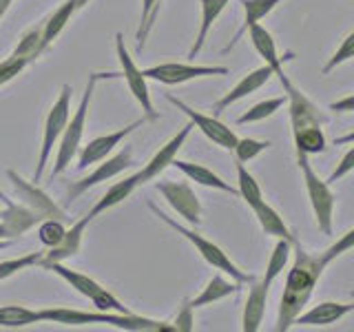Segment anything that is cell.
Segmentation results:
<instances>
[{
	"label": "cell",
	"mask_w": 354,
	"mask_h": 332,
	"mask_svg": "<svg viewBox=\"0 0 354 332\" xmlns=\"http://www.w3.org/2000/svg\"><path fill=\"white\" fill-rule=\"evenodd\" d=\"M115 51H118V60H120V66H122V77L127 80L131 95L136 98V102L142 107L144 116L149 118V122L158 120L160 113L153 109V98H151V89L147 84V77H144V73L136 64V60L131 58V53H129L127 44H124V36H122V33H115Z\"/></svg>",
	"instance_id": "obj_9"
},
{
	"label": "cell",
	"mask_w": 354,
	"mask_h": 332,
	"mask_svg": "<svg viewBox=\"0 0 354 332\" xmlns=\"http://www.w3.org/2000/svg\"><path fill=\"white\" fill-rule=\"evenodd\" d=\"M352 299H354V293H352Z\"/></svg>",
	"instance_id": "obj_52"
},
{
	"label": "cell",
	"mask_w": 354,
	"mask_h": 332,
	"mask_svg": "<svg viewBox=\"0 0 354 332\" xmlns=\"http://www.w3.org/2000/svg\"><path fill=\"white\" fill-rule=\"evenodd\" d=\"M252 213H254V217H257L259 226H261V230H263V235L274 237V239L295 241V235L290 232V228L286 226L283 217H281L279 213H277V210H274L268 202H266V199L252 208Z\"/></svg>",
	"instance_id": "obj_26"
},
{
	"label": "cell",
	"mask_w": 354,
	"mask_h": 332,
	"mask_svg": "<svg viewBox=\"0 0 354 332\" xmlns=\"http://www.w3.org/2000/svg\"><path fill=\"white\" fill-rule=\"evenodd\" d=\"M40 310H42V319L51 321V324H64V326L104 324L129 332H173V324H169V321H158L133 313H104V310L88 313V310H75V308H40Z\"/></svg>",
	"instance_id": "obj_3"
},
{
	"label": "cell",
	"mask_w": 354,
	"mask_h": 332,
	"mask_svg": "<svg viewBox=\"0 0 354 332\" xmlns=\"http://www.w3.org/2000/svg\"><path fill=\"white\" fill-rule=\"evenodd\" d=\"M75 3H77V9H82V7L88 3V0H75Z\"/></svg>",
	"instance_id": "obj_50"
},
{
	"label": "cell",
	"mask_w": 354,
	"mask_h": 332,
	"mask_svg": "<svg viewBox=\"0 0 354 332\" xmlns=\"http://www.w3.org/2000/svg\"><path fill=\"white\" fill-rule=\"evenodd\" d=\"M272 75H274V73H272V69H270L268 64H263V66H259V69H254V71L246 73L235 86L230 89L228 93H224V95H221V98L217 100V102L213 104V113H215V116L224 113V111H226L230 104H235V102H239V100L248 98L250 93L259 91V89H261L263 84H268V80H270Z\"/></svg>",
	"instance_id": "obj_17"
},
{
	"label": "cell",
	"mask_w": 354,
	"mask_h": 332,
	"mask_svg": "<svg viewBox=\"0 0 354 332\" xmlns=\"http://www.w3.org/2000/svg\"><path fill=\"white\" fill-rule=\"evenodd\" d=\"M0 215H3V210H0Z\"/></svg>",
	"instance_id": "obj_51"
},
{
	"label": "cell",
	"mask_w": 354,
	"mask_h": 332,
	"mask_svg": "<svg viewBox=\"0 0 354 332\" xmlns=\"http://www.w3.org/2000/svg\"><path fill=\"white\" fill-rule=\"evenodd\" d=\"M354 58V31H350L346 38H343V42L339 44V49L332 53V58L324 64V69H321V73L328 75L330 71H335L337 66L346 64Z\"/></svg>",
	"instance_id": "obj_38"
},
{
	"label": "cell",
	"mask_w": 354,
	"mask_h": 332,
	"mask_svg": "<svg viewBox=\"0 0 354 332\" xmlns=\"http://www.w3.org/2000/svg\"><path fill=\"white\" fill-rule=\"evenodd\" d=\"M77 11V3L75 0H64V3L53 11V14L42 22V51L49 47V44L60 36L64 31V27L69 25L71 16Z\"/></svg>",
	"instance_id": "obj_28"
},
{
	"label": "cell",
	"mask_w": 354,
	"mask_h": 332,
	"mask_svg": "<svg viewBox=\"0 0 354 332\" xmlns=\"http://www.w3.org/2000/svg\"><path fill=\"white\" fill-rule=\"evenodd\" d=\"M40 40H42V25L25 31V33H22L20 42H18L16 51H14V55H18V58L27 60L31 64L42 53V42Z\"/></svg>",
	"instance_id": "obj_35"
},
{
	"label": "cell",
	"mask_w": 354,
	"mask_h": 332,
	"mask_svg": "<svg viewBox=\"0 0 354 332\" xmlns=\"http://www.w3.org/2000/svg\"><path fill=\"white\" fill-rule=\"evenodd\" d=\"M173 166L177 171H182L188 180L195 182V184H202L206 188H215V191H224V193H230V195H239L235 186H230L228 182H224L215 171H210L208 166H204V164L186 162V160H177L175 158Z\"/></svg>",
	"instance_id": "obj_22"
},
{
	"label": "cell",
	"mask_w": 354,
	"mask_h": 332,
	"mask_svg": "<svg viewBox=\"0 0 354 332\" xmlns=\"http://www.w3.org/2000/svg\"><path fill=\"white\" fill-rule=\"evenodd\" d=\"M7 177L11 180V184L16 186V193L22 199V204L27 208H31L33 213H38L42 219H66V215L62 213V208L53 202V199L42 191V188L36 186V182H27L25 177H20L16 171H7Z\"/></svg>",
	"instance_id": "obj_16"
},
{
	"label": "cell",
	"mask_w": 354,
	"mask_h": 332,
	"mask_svg": "<svg viewBox=\"0 0 354 332\" xmlns=\"http://www.w3.org/2000/svg\"><path fill=\"white\" fill-rule=\"evenodd\" d=\"M44 270H49L53 275H58L60 279H64L69 284L75 293H80L82 297H86L97 310H104V313H131V310L120 302L115 295H111L104 286H100L93 277H88L80 270H73L69 266H64V261H49L42 264Z\"/></svg>",
	"instance_id": "obj_6"
},
{
	"label": "cell",
	"mask_w": 354,
	"mask_h": 332,
	"mask_svg": "<svg viewBox=\"0 0 354 332\" xmlns=\"http://www.w3.org/2000/svg\"><path fill=\"white\" fill-rule=\"evenodd\" d=\"M228 3L230 0H199V5H202V20H199V29H197L193 47L188 51V58H197V53L204 49L210 29H213L215 20L221 16V11L228 7Z\"/></svg>",
	"instance_id": "obj_24"
},
{
	"label": "cell",
	"mask_w": 354,
	"mask_h": 332,
	"mask_svg": "<svg viewBox=\"0 0 354 332\" xmlns=\"http://www.w3.org/2000/svg\"><path fill=\"white\" fill-rule=\"evenodd\" d=\"M166 98V102H171L173 107H177L182 111V113L193 122V127L195 129H199L204 133V136L213 142V144H217V147H221V149H226V151H232L235 149V144H237V133L232 131V129H228L224 122H219L215 116H206V113H199V111H195L193 107H188L186 102H182L180 98H175V95H171V93H166L164 95Z\"/></svg>",
	"instance_id": "obj_12"
},
{
	"label": "cell",
	"mask_w": 354,
	"mask_h": 332,
	"mask_svg": "<svg viewBox=\"0 0 354 332\" xmlns=\"http://www.w3.org/2000/svg\"><path fill=\"white\" fill-rule=\"evenodd\" d=\"M42 310L27 306H0V328H25L42 324Z\"/></svg>",
	"instance_id": "obj_30"
},
{
	"label": "cell",
	"mask_w": 354,
	"mask_h": 332,
	"mask_svg": "<svg viewBox=\"0 0 354 332\" xmlns=\"http://www.w3.org/2000/svg\"><path fill=\"white\" fill-rule=\"evenodd\" d=\"M279 82L286 91V102H288V113H290V127H292V140H295V151L297 155H319L326 153L328 140L324 133L326 116L319 113V109L310 100L301 89H297L292 80L288 77H279Z\"/></svg>",
	"instance_id": "obj_2"
},
{
	"label": "cell",
	"mask_w": 354,
	"mask_h": 332,
	"mask_svg": "<svg viewBox=\"0 0 354 332\" xmlns=\"http://www.w3.org/2000/svg\"><path fill=\"white\" fill-rule=\"evenodd\" d=\"M27 66H29L27 60H22V58H18V55L11 53L7 60L0 62V86L7 84V82H11L16 75H20L22 71H25Z\"/></svg>",
	"instance_id": "obj_41"
},
{
	"label": "cell",
	"mask_w": 354,
	"mask_h": 332,
	"mask_svg": "<svg viewBox=\"0 0 354 332\" xmlns=\"http://www.w3.org/2000/svg\"><path fill=\"white\" fill-rule=\"evenodd\" d=\"M292 257V241H288V239H277L274 243V248L270 252V259H268V266H266V273H263V284L266 286H272L274 279L279 277L283 270H286V266L288 261H290Z\"/></svg>",
	"instance_id": "obj_31"
},
{
	"label": "cell",
	"mask_w": 354,
	"mask_h": 332,
	"mask_svg": "<svg viewBox=\"0 0 354 332\" xmlns=\"http://www.w3.org/2000/svg\"><path fill=\"white\" fill-rule=\"evenodd\" d=\"M44 252H29V255H22V257H14V259H7V261H0V282L9 279V277L18 275L20 270H27L31 266H36L42 259Z\"/></svg>",
	"instance_id": "obj_36"
},
{
	"label": "cell",
	"mask_w": 354,
	"mask_h": 332,
	"mask_svg": "<svg viewBox=\"0 0 354 332\" xmlns=\"http://www.w3.org/2000/svg\"><path fill=\"white\" fill-rule=\"evenodd\" d=\"M237 193L241 195V199L250 208H254L259 202H263V193H261L259 182L254 180V175L241 162H237Z\"/></svg>",
	"instance_id": "obj_32"
},
{
	"label": "cell",
	"mask_w": 354,
	"mask_h": 332,
	"mask_svg": "<svg viewBox=\"0 0 354 332\" xmlns=\"http://www.w3.org/2000/svg\"><path fill=\"white\" fill-rule=\"evenodd\" d=\"M246 33H248V38H250V42H252L254 51L259 53V58H263V64H268L277 77H283V75H286V71H283V62H286L288 58H281L279 51H277V42H274V38H272V33H270L268 29H266V27L261 25V22H257V25H252Z\"/></svg>",
	"instance_id": "obj_20"
},
{
	"label": "cell",
	"mask_w": 354,
	"mask_h": 332,
	"mask_svg": "<svg viewBox=\"0 0 354 332\" xmlns=\"http://www.w3.org/2000/svg\"><path fill=\"white\" fill-rule=\"evenodd\" d=\"M193 310H195V308L191 306V302H188V299H184L182 306H180V310H177L175 319L171 321V324H173V330H177V332H193V328H195Z\"/></svg>",
	"instance_id": "obj_42"
},
{
	"label": "cell",
	"mask_w": 354,
	"mask_h": 332,
	"mask_svg": "<svg viewBox=\"0 0 354 332\" xmlns=\"http://www.w3.org/2000/svg\"><path fill=\"white\" fill-rule=\"evenodd\" d=\"M354 171V147H350L348 149V153L343 155L341 158V162L337 164V169L330 173V177H328V184H335V182H339V180H343L348 173H352Z\"/></svg>",
	"instance_id": "obj_43"
},
{
	"label": "cell",
	"mask_w": 354,
	"mask_h": 332,
	"mask_svg": "<svg viewBox=\"0 0 354 332\" xmlns=\"http://www.w3.org/2000/svg\"><path fill=\"white\" fill-rule=\"evenodd\" d=\"M11 3H14V0H0V18H3L7 11H9Z\"/></svg>",
	"instance_id": "obj_46"
},
{
	"label": "cell",
	"mask_w": 354,
	"mask_h": 332,
	"mask_svg": "<svg viewBox=\"0 0 354 332\" xmlns=\"http://www.w3.org/2000/svg\"><path fill=\"white\" fill-rule=\"evenodd\" d=\"M268 290L270 288L263 282L252 279L248 288V297L246 304H243V313H241V330L243 332H257L263 324V315H266V304H268Z\"/></svg>",
	"instance_id": "obj_19"
},
{
	"label": "cell",
	"mask_w": 354,
	"mask_h": 332,
	"mask_svg": "<svg viewBox=\"0 0 354 332\" xmlns=\"http://www.w3.org/2000/svg\"><path fill=\"white\" fill-rule=\"evenodd\" d=\"M91 224V217H82L71 224V228H66L64 237L55 243L53 248H47V252L42 255V259L38 261L40 266L42 264H49V261H64V259H71L75 257L77 252H80V246H82V235L86 226Z\"/></svg>",
	"instance_id": "obj_18"
},
{
	"label": "cell",
	"mask_w": 354,
	"mask_h": 332,
	"mask_svg": "<svg viewBox=\"0 0 354 332\" xmlns=\"http://www.w3.org/2000/svg\"><path fill=\"white\" fill-rule=\"evenodd\" d=\"M354 310V302L352 304H341V302H321L317 306H313L308 313H301L295 324L297 326H308V328H319V326H330L337 324L346 315H350Z\"/></svg>",
	"instance_id": "obj_21"
},
{
	"label": "cell",
	"mask_w": 354,
	"mask_h": 332,
	"mask_svg": "<svg viewBox=\"0 0 354 332\" xmlns=\"http://www.w3.org/2000/svg\"><path fill=\"white\" fill-rule=\"evenodd\" d=\"M352 248H354V228H350L348 232H343V235L335 243H330L326 250H321V257L326 259V264H330V261H335L337 257H341L343 252H348Z\"/></svg>",
	"instance_id": "obj_40"
},
{
	"label": "cell",
	"mask_w": 354,
	"mask_h": 332,
	"mask_svg": "<svg viewBox=\"0 0 354 332\" xmlns=\"http://www.w3.org/2000/svg\"><path fill=\"white\" fill-rule=\"evenodd\" d=\"M297 164L301 169L306 193L313 206L317 226L324 235H332V219H335V195L330 191V184L315 173L313 164L308 162V155H297Z\"/></svg>",
	"instance_id": "obj_7"
},
{
	"label": "cell",
	"mask_w": 354,
	"mask_h": 332,
	"mask_svg": "<svg viewBox=\"0 0 354 332\" xmlns=\"http://www.w3.org/2000/svg\"><path fill=\"white\" fill-rule=\"evenodd\" d=\"M71 95H73L71 84H64L58 100H55L51 111L47 113V122H44V136H42V144H40V155H38V164H36V173H33L31 182H40L42 180L44 169H47L49 155H51V151L55 147V142L60 140L66 122H69V118H71Z\"/></svg>",
	"instance_id": "obj_8"
},
{
	"label": "cell",
	"mask_w": 354,
	"mask_h": 332,
	"mask_svg": "<svg viewBox=\"0 0 354 332\" xmlns=\"http://www.w3.org/2000/svg\"><path fill=\"white\" fill-rule=\"evenodd\" d=\"M136 188H138L136 175H131V177H127V180H122V182H115L102 197L97 199L95 206H93L91 210H88V217H91V221H93L97 215H102L104 210H109V208H113V206L122 204L133 191H136Z\"/></svg>",
	"instance_id": "obj_29"
},
{
	"label": "cell",
	"mask_w": 354,
	"mask_h": 332,
	"mask_svg": "<svg viewBox=\"0 0 354 332\" xmlns=\"http://www.w3.org/2000/svg\"><path fill=\"white\" fill-rule=\"evenodd\" d=\"M147 206H149V210H153V215H158L166 226H171L173 230H177L180 235L184 237V239H188L195 246V250L202 255V259L208 264V266H213L215 270H221L224 275H228L230 279H235V282H239V284H250L252 279H254V275H248V273H243L239 266L232 261L228 255L221 250L217 243H213L210 239H206L204 235H199V232H195V230H191L188 226H184V224H180V221H175L173 217H169L164 213V210H160V206H155L153 202H147Z\"/></svg>",
	"instance_id": "obj_4"
},
{
	"label": "cell",
	"mask_w": 354,
	"mask_h": 332,
	"mask_svg": "<svg viewBox=\"0 0 354 332\" xmlns=\"http://www.w3.org/2000/svg\"><path fill=\"white\" fill-rule=\"evenodd\" d=\"M292 266L288 270L283 295L279 302V313H277V332H288L295 326V319L304 313L310 297H313L319 279L324 277L326 259L321 257V252H308L297 239L292 241Z\"/></svg>",
	"instance_id": "obj_1"
},
{
	"label": "cell",
	"mask_w": 354,
	"mask_h": 332,
	"mask_svg": "<svg viewBox=\"0 0 354 332\" xmlns=\"http://www.w3.org/2000/svg\"><path fill=\"white\" fill-rule=\"evenodd\" d=\"M335 144H354V131H350V133H346V136L337 138Z\"/></svg>",
	"instance_id": "obj_45"
},
{
	"label": "cell",
	"mask_w": 354,
	"mask_h": 332,
	"mask_svg": "<svg viewBox=\"0 0 354 332\" xmlns=\"http://www.w3.org/2000/svg\"><path fill=\"white\" fill-rule=\"evenodd\" d=\"M241 288L239 282L235 279H226L224 275H213L210 277V282L206 284V288L202 293H199L195 299H191V306L193 308H204V306H210V304H215V302H221V299H226L230 295H235L237 290Z\"/></svg>",
	"instance_id": "obj_27"
},
{
	"label": "cell",
	"mask_w": 354,
	"mask_h": 332,
	"mask_svg": "<svg viewBox=\"0 0 354 332\" xmlns=\"http://www.w3.org/2000/svg\"><path fill=\"white\" fill-rule=\"evenodd\" d=\"M133 166V151L131 147H124L122 151H118L115 155H111V158H104L102 162H97L95 171L88 173L84 180H77V182H71L69 188H66V204L75 202L77 197L84 195L86 191H91L97 184L102 182H109L113 180L115 175H120L122 171H127Z\"/></svg>",
	"instance_id": "obj_10"
},
{
	"label": "cell",
	"mask_w": 354,
	"mask_h": 332,
	"mask_svg": "<svg viewBox=\"0 0 354 332\" xmlns=\"http://www.w3.org/2000/svg\"><path fill=\"white\" fill-rule=\"evenodd\" d=\"M9 243H11V239H0V250H5Z\"/></svg>",
	"instance_id": "obj_48"
},
{
	"label": "cell",
	"mask_w": 354,
	"mask_h": 332,
	"mask_svg": "<svg viewBox=\"0 0 354 332\" xmlns=\"http://www.w3.org/2000/svg\"><path fill=\"white\" fill-rule=\"evenodd\" d=\"M0 219L5 221V226L9 230V237H18V235H22V232H27L29 228L38 226L42 221V217L38 213H33L31 208H27L25 204H14V202H9L3 208Z\"/></svg>",
	"instance_id": "obj_25"
},
{
	"label": "cell",
	"mask_w": 354,
	"mask_h": 332,
	"mask_svg": "<svg viewBox=\"0 0 354 332\" xmlns=\"http://www.w3.org/2000/svg\"><path fill=\"white\" fill-rule=\"evenodd\" d=\"M268 149H270V142H268V140L239 138V140H237V144H235V149H232V151H235V158H237V162L246 164V162L254 160L259 153L268 151Z\"/></svg>",
	"instance_id": "obj_37"
},
{
	"label": "cell",
	"mask_w": 354,
	"mask_h": 332,
	"mask_svg": "<svg viewBox=\"0 0 354 332\" xmlns=\"http://www.w3.org/2000/svg\"><path fill=\"white\" fill-rule=\"evenodd\" d=\"M160 7H162V0H142V14H140V25H138V33H136L138 51H142L144 44H147L149 33L155 25V18L160 14Z\"/></svg>",
	"instance_id": "obj_34"
},
{
	"label": "cell",
	"mask_w": 354,
	"mask_h": 332,
	"mask_svg": "<svg viewBox=\"0 0 354 332\" xmlns=\"http://www.w3.org/2000/svg\"><path fill=\"white\" fill-rule=\"evenodd\" d=\"M283 104H286V98H268V100H261V102L252 104L246 111V113H241L237 118V124H252V122H261L266 118H272Z\"/></svg>",
	"instance_id": "obj_33"
},
{
	"label": "cell",
	"mask_w": 354,
	"mask_h": 332,
	"mask_svg": "<svg viewBox=\"0 0 354 332\" xmlns=\"http://www.w3.org/2000/svg\"><path fill=\"white\" fill-rule=\"evenodd\" d=\"M155 188L164 195V199L171 204L175 213L184 217L188 224L193 226L202 224V202H199V197L186 182H175V180L155 182Z\"/></svg>",
	"instance_id": "obj_13"
},
{
	"label": "cell",
	"mask_w": 354,
	"mask_h": 332,
	"mask_svg": "<svg viewBox=\"0 0 354 332\" xmlns=\"http://www.w3.org/2000/svg\"><path fill=\"white\" fill-rule=\"evenodd\" d=\"M330 111H335V113H354V93L341 100H335V102L330 104Z\"/></svg>",
	"instance_id": "obj_44"
},
{
	"label": "cell",
	"mask_w": 354,
	"mask_h": 332,
	"mask_svg": "<svg viewBox=\"0 0 354 332\" xmlns=\"http://www.w3.org/2000/svg\"><path fill=\"white\" fill-rule=\"evenodd\" d=\"M193 122H188L186 127H182L180 131L175 133V136L164 144V147L153 155V158L149 160V164H144L142 169L136 173V182L138 186L142 184H149L153 182L155 177H158L160 173H164L169 166H173L175 158H177V153H180V149L184 147V142L188 140V136H191V131H193Z\"/></svg>",
	"instance_id": "obj_15"
},
{
	"label": "cell",
	"mask_w": 354,
	"mask_h": 332,
	"mask_svg": "<svg viewBox=\"0 0 354 332\" xmlns=\"http://www.w3.org/2000/svg\"><path fill=\"white\" fill-rule=\"evenodd\" d=\"M64 224H62V219H42L40 221V230H38V237L42 241V246H47V248H53L55 243H58L62 237H64Z\"/></svg>",
	"instance_id": "obj_39"
},
{
	"label": "cell",
	"mask_w": 354,
	"mask_h": 332,
	"mask_svg": "<svg viewBox=\"0 0 354 332\" xmlns=\"http://www.w3.org/2000/svg\"><path fill=\"white\" fill-rule=\"evenodd\" d=\"M144 122H149V118L144 116V118H138L136 122H131V124L127 127H122L113 133H106V136H100V138H93L91 142L86 144V147H80V151H77V169H86V166H91V164H97V162H102L104 158H109L111 153H113L115 147H120L122 142H124L133 131L140 129Z\"/></svg>",
	"instance_id": "obj_14"
},
{
	"label": "cell",
	"mask_w": 354,
	"mask_h": 332,
	"mask_svg": "<svg viewBox=\"0 0 354 332\" xmlns=\"http://www.w3.org/2000/svg\"><path fill=\"white\" fill-rule=\"evenodd\" d=\"M0 202H3V204H5V206H7V204H9V202H11V199H7V195H5V193H3V191H0Z\"/></svg>",
	"instance_id": "obj_49"
},
{
	"label": "cell",
	"mask_w": 354,
	"mask_h": 332,
	"mask_svg": "<svg viewBox=\"0 0 354 332\" xmlns=\"http://www.w3.org/2000/svg\"><path fill=\"white\" fill-rule=\"evenodd\" d=\"M95 82H97V73H88V80L84 86V93L80 100V107L75 109V113L69 118L66 127L60 136V147L58 153H55V164L51 171V180H55L60 173H64V169L73 162V158L80 151L82 144V136H84V127H86V118H88V107H91V98L95 91Z\"/></svg>",
	"instance_id": "obj_5"
},
{
	"label": "cell",
	"mask_w": 354,
	"mask_h": 332,
	"mask_svg": "<svg viewBox=\"0 0 354 332\" xmlns=\"http://www.w3.org/2000/svg\"><path fill=\"white\" fill-rule=\"evenodd\" d=\"M0 239H11L9 237V230H7V226H5V221L0 219Z\"/></svg>",
	"instance_id": "obj_47"
},
{
	"label": "cell",
	"mask_w": 354,
	"mask_h": 332,
	"mask_svg": "<svg viewBox=\"0 0 354 332\" xmlns=\"http://www.w3.org/2000/svg\"><path fill=\"white\" fill-rule=\"evenodd\" d=\"M281 3H283V0H239V5L243 9V22H241L239 31L235 33V36H232L230 44L224 49V53H228L239 42V38L243 36V33H246L252 25L261 22L266 16H270L272 11L277 9V5H281Z\"/></svg>",
	"instance_id": "obj_23"
},
{
	"label": "cell",
	"mask_w": 354,
	"mask_h": 332,
	"mask_svg": "<svg viewBox=\"0 0 354 332\" xmlns=\"http://www.w3.org/2000/svg\"><path fill=\"white\" fill-rule=\"evenodd\" d=\"M147 80H155L162 84H184L197 80V77L208 75H228V66H206V64H191V62H162L151 69H142Z\"/></svg>",
	"instance_id": "obj_11"
}]
</instances>
